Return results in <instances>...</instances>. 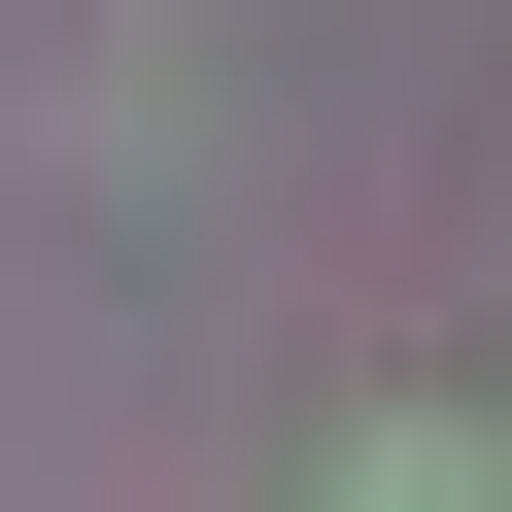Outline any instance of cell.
Returning <instances> with one entry per match:
<instances>
[{
	"mask_svg": "<svg viewBox=\"0 0 512 512\" xmlns=\"http://www.w3.org/2000/svg\"><path fill=\"white\" fill-rule=\"evenodd\" d=\"M342 512H512V444H478V410H376V444H342Z\"/></svg>",
	"mask_w": 512,
	"mask_h": 512,
	"instance_id": "1",
	"label": "cell"
}]
</instances>
